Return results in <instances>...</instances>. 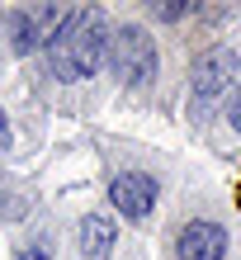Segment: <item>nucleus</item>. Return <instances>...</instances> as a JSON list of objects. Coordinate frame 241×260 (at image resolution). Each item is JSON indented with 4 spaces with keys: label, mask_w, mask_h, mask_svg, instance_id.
Returning <instances> with one entry per match:
<instances>
[{
    "label": "nucleus",
    "mask_w": 241,
    "mask_h": 260,
    "mask_svg": "<svg viewBox=\"0 0 241 260\" xmlns=\"http://www.w3.org/2000/svg\"><path fill=\"white\" fill-rule=\"evenodd\" d=\"M109 57V28L99 10H66L62 28L48 38V67L57 81H85Z\"/></svg>",
    "instance_id": "nucleus-1"
},
{
    "label": "nucleus",
    "mask_w": 241,
    "mask_h": 260,
    "mask_svg": "<svg viewBox=\"0 0 241 260\" xmlns=\"http://www.w3.org/2000/svg\"><path fill=\"white\" fill-rule=\"evenodd\" d=\"M109 67L123 85H147L156 76V43L147 38V28L123 24L118 34H109Z\"/></svg>",
    "instance_id": "nucleus-2"
},
{
    "label": "nucleus",
    "mask_w": 241,
    "mask_h": 260,
    "mask_svg": "<svg viewBox=\"0 0 241 260\" xmlns=\"http://www.w3.org/2000/svg\"><path fill=\"white\" fill-rule=\"evenodd\" d=\"M232 81H236V52H232V48H208L199 62H194L189 95H194V104H208V100L227 95Z\"/></svg>",
    "instance_id": "nucleus-3"
},
{
    "label": "nucleus",
    "mask_w": 241,
    "mask_h": 260,
    "mask_svg": "<svg viewBox=\"0 0 241 260\" xmlns=\"http://www.w3.org/2000/svg\"><path fill=\"white\" fill-rule=\"evenodd\" d=\"M62 19H66V10H48V5H38V10H10V48L14 52H33L38 43H48L57 28H62Z\"/></svg>",
    "instance_id": "nucleus-4"
},
{
    "label": "nucleus",
    "mask_w": 241,
    "mask_h": 260,
    "mask_svg": "<svg viewBox=\"0 0 241 260\" xmlns=\"http://www.w3.org/2000/svg\"><path fill=\"white\" fill-rule=\"evenodd\" d=\"M109 199L123 218H147L156 208V180L142 175V171H123V175L109 180Z\"/></svg>",
    "instance_id": "nucleus-5"
},
{
    "label": "nucleus",
    "mask_w": 241,
    "mask_h": 260,
    "mask_svg": "<svg viewBox=\"0 0 241 260\" xmlns=\"http://www.w3.org/2000/svg\"><path fill=\"white\" fill-rule=\"evenodd\" d=\"M175 255L180 260H222L227 255V232H222L218 222H185L180 227V237H175Z\"/></svg>",
    "instance_id": "nucleus-6"
},
{
    "label": "nucleus",
    "mask_w": 241,
    "mask_h": 260,
    "mask_svg": "<svg viewBox=\"0 0 241 260\" xmlns=\"http://www.w3.org/2000/svg\"><path fill=\"white\" fill-rule=\"evenodd\" d=\"M114 241H118L114 218H104V213H85L81 218V255L85 260H104L114 251Z\"/></svg>",
    "instance_id": "nucleus-7"
},
{
    "label": "nucleus",
    "mask_w": 241,
    "mask_h": 260,
    "mask_svg": "<svg viewBox=\"0 0 241 260\" xmlns=\"http://www.w3.org/2000/svg\"><path fill=\"white\" fill-rule=\"evenodd\" d=\"M14 260H52V246H48V241H33V246H24Z\"/></svg>",
    "instance_id": "nucleus-8"
},
{
    "label": "nucleus",
    "mask_w": 241,
    "mask_h": 260,
    "mask_svg": "<svg viewBox=\"0 0 241 260\" xmlns=\"http://www.w3.org/2000/svg\"><path fill=\"white\" fill-rule=\"evenodd\" d=\"M227 123H232V128H241V85L227 95Z\"/></svg>",
    "instance_id": "nucleus-9"
},
{
    "label": "nucleus",
    "mask_w": 241,
    "mask_h": 260,
    "mask_svg": "<svg viewBox=\"0 0 241 260\" xmlns=\"http://www.w3.org/2000/svg\"><path fill=\"white\" fill-rule=\"evenodd\" d=\"M185 10H189V5H161L156 14H161V19H180V14H185Z\"/></svg>",
    "instance_id": "nucleus-10"
},
{
    "label": "nucleus",
    "mask_w": 241,
    "mask_h": 260,
    "mask_svg": "<svg viewBox=\"0 0 241 260\" xmlns=\"http://www.w3.org/2000/svg\"><path fill=\"white\" fill-rule=\"evenodd\" d=\"M10 147V118H5V109H0V151Z\"/></svg>",
    "instance_id": "nucleus-11"
}]
</instances>
